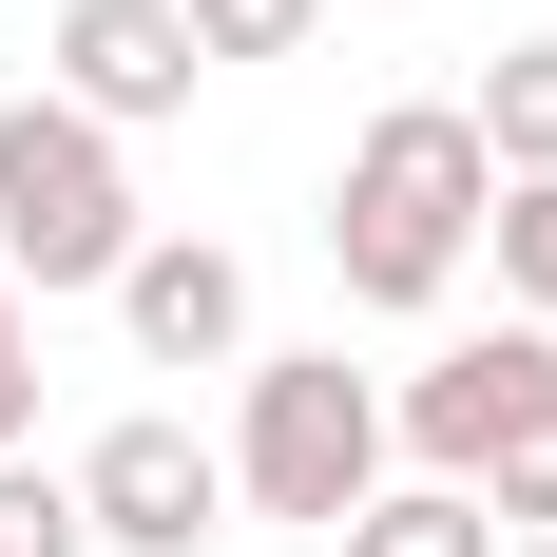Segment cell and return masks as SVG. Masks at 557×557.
<instances>
[{"label": "cell", "mask_w": 557, "mask_h": 557, "mask_svg": "<svg viewBox=\"0 0 557 557\" xmlns=\"http://www.w3.org/2000/svg\"><path fill=\"white\" fill-rule=\"evenodd\" d=\"M500 557H557V539H500Z\"/></svg>", "instance_id": "14"}, {"label": "cell", "mask_w": 557, "mask_h": 557, "mask_svg": "<svg viewBox=\"0 0 557 557\" xmlns=\"http://www.w3.org/2000/svg\"><path fill=\"white\" fill-rule=\"evenodd\" d=\"M77 519H97V557H212L231 539V443H193L173 404H135V423L77 443Z\"/></svg>", "instance_id": "5"}, {"label": "cell", "mask_w": 557, "mask_h": 557, "mask_svg": "<svg viewBox=\"0 0 557 557\" xmlns=\"http://www.w3.org/2000/svg\"><path fill=\"white\" fill-rule=\"evenodd\" d=\"M115 327H135V366H250V270H231L212 231H135Z\"/></svg>", "instance_id": "7"}, {"label": "cell", "mask_w": 557, "mask_h": 557, "mask_svg": "<svg viewBox=\"0 0 557 557\" xmlns=\"http://www.w3.org/2000/svg\"><path fill=\"white\" fill-rule=\"evenodd\" d=\"M539 423H557V327H519V308L481 346H443V366H404V404H385V443L423 461V481H461V500H481Z\"/></svg>", "instance_id": "4"}, {"label": "cell", "mask_w": 557, "mask_h": 557, "mask_svg": "<svg viewBox=\"0 0 557 557\" xmlns=\"http://www.w3.org/2000/svg\"><path fill=\"white\" fill-rule=\"evenodd\" d=\"M461 115H481V154H500V173H557V39H500Z\"/></svg>", "instance_id": "8"}, {"label": "cell", "mask_w": 557, "mask_h": 557, "mask_svg": "<svg viewBox=\"0 0 557 557\" xmlns=\"http://www.w3.org/2000/svg\"><path fill=\"white\" fill-rule=\"evenodd\" d=\"M193 0H58V58H39V97H77L97 135H154V115H193Z\"/></svg>", "instance_id": "6"}, {"label": "cell", "mask_w": 557, "mask_h": 557, "mask_svg": "<svg viewBox=\"0 0 557 557\" xmlns=\"http://www.w3.org/2000/svg\"><path fill=\"white\" fill-rule=\"evenodd\" d=\"M346 557H500V519L461 500V481H385V500L346 519Z\"/></svg>", "instance_id": "9"}, {"label": "cell", "mask_w": 557, "mask_h": 557, "mask_svg": "<svg viewBox=\"0 0 557 557\" xmlns=\"http://www.w3.org/2000/svg\"><path fill=\"white\" fill-rule=\"evenodd\" d=\"M20 423H39V308H20V270H0V461H20Z\"/></svg>", "instance_id": "12"}, {"label": "cell", "mask_w": 557, "mask_h": 557, "mask_svg": "<svg viewBox=\"0 0 557 557\" xmlns=\"http://www.w3.org/2000/svg\"><path fill=\"white\" fill-rule=\"evenodd\" d=\"M481 212H500V154H481V115L461 97H385L366 135H346V173H327V270H346V308H443L461 270H481Z\"/></svg>", "instance_id": "1"}, {"label": "cell", "mask_w": 557, "mask_h": 557, "mask_svg": "<svg viewBox=\"0 0 557 557\" xmlns=\"http://www.w3.org/2000/svg\"><path fill=\"white\" fill-rule=\"evenodd\" d=\"M327 0H193V58H288Z\"/></svg>", "instance_id": "11"}, {"label": "cell", "mask_w": 557, "mask_h": 557, "mask_svg": "<svg viewBox=\"0 0 557 557\" xmlns=\"http://www.w3.org/2000/svg\"><path fill=\"white\" fill-rule=\"evenodd\" d=\"M481 519H519V539H557V423H539V443L500 461V481H481Z\"/></svg>", "instance_id": "13"}, {"label": "cell", "mask_w": 557, "mask_h": 557, "mask_svg": "<svg viewBox=\"0 0 557 557\" xmlns=\"http://www.w3.org/2000/svg\"><path fill=\"white\" fill-rule=\"evenodd\" d=\"M0 270H20V308L135 270V154H115L77 97H20V115H0Z\"/></svg>", "instance_id": "2"}, {"label": "cell", "mask_w": 557, "mask_h": 557, "mask_svg": "<svg viewBox=\"0 0 557 557\" xmlns=\"http://www.w3.org/2000/svg\"><path fill=\"white\" fill-rule=\"evenodd\" d=\"M231 500L250 519H366L385 500V385L346 366V346H308V366H250V423H231Z\"/></svg>", "instance_id": "3"}, {"label": "cell", "mask_w": 557, "mask_h": 557, "mask_svg": "<svg viewBox=\"0 0 557 557\" xmlns=\"http://www.w3.org/2000/svg\"><path fill=\"white\" fill-rule=\"evenodd\" d=\"M481 250H500V308H519V327H557V173H500Z\"/></svg>", "instance_id": "10"}]
</instances>
